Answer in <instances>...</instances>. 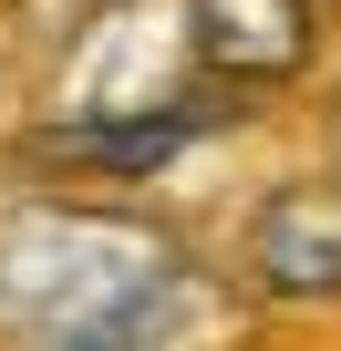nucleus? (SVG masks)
<instances>
[{
    "label": "nucleus",
    "instance_id": "6",
    "mask_svg": "<svg viewBox=\"0 0 341 351\" xmlns=\"http://www.w3.org/2000/svg\"><path fill=\"white\" fill-rule=\"evenodd\" d=\"M331 11H341V0H320V21H331Z\"/></svg>",
    "mask_w": 341,
    "mask_h": 351
},
{
    "label": "nucleus",
    "instance_id": "4",
    "mask_svg": "<svg viewBox=\"0 0 341 351\" xmlns=\"http://www.w3.org/2000/svg\"><path fill=\"white\" fill-rule=\"evenodd\" d=\"M197 32V73L238 104V93H290L320 62V0H187Z\"/></svg>",
    "mask_w": 341,
    "mask_h": 351
},
{
    "label": "nucleus",
    "instance_id": "1",
    "mask_svg": "<svg viewBox=\"0 0 341 351\" xmlns=\"http://www.w3.org/2000/svg\"><path fill=\"white\" fill-rule=\"evenodd\" d=\"M197 310V269L176 228L21 197L0 207V351H165Z\"/></svg>",
    "mask_w": 341,
    "mask_h": 351
},
{
    "label": "nucleus",
    "instance_id": "3",
    "mask_svg": "<svg viewBox=\"0 0 341 351\" xmlns=\"http://www.w3.org/2000/svg\"><path fill=\"white\" fill-rule=\"evenodd\" d=\"M259 300L279 310H331L341 300V176H290L248 207V238H238Z\"/></svg>",
    "mask_w": 341,
    "mask_h": 351
},
{
    "label": "nucleus",
    "instance_id": "2",
    "mask_svg": "<svg viewBox=\"0 0 341 351\" xmlns=\"http://www.w3.org/2000/svg\"><path fill=\"white\" fill-rule=\"evenodd\" d=\"M197 83L207 73H197L187 0H104L62 42L42 134H83V145H104V134H207L217 104Z\"/></svg>",
    "mask_w": 341,
    "mask_h": 351
},
{
    "label": "nucleus",
    "instance_id": "5",
    "mask_svg": "<svg viewBox=\"0 0 341 351\" xmlns=\"http://www.w3.org/2000/svg\"><path fill=\"white\" fill-rule=\"evenodd\" d=\"M331 176H341V83H331Z\"/></svg>",
    "mask_w": 341,
    "mask_h": 351
}]
</instances>
